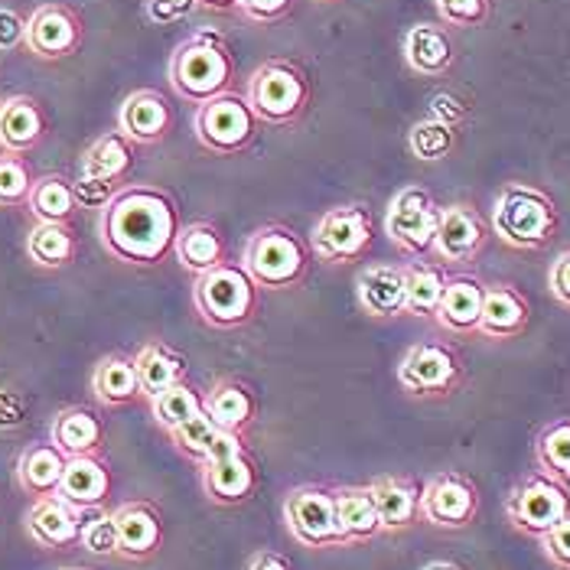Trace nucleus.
Segmentation results:
<instances>
[{
    "label": "nucleus",
    "instance_id": "nucleus-1",
    "mask_svg": "<svg viewBox=\"0 0 570 570\" xmlns=\"http://www.w3.org/2000/svg\"><path fill=\"white\" fill-rule=\"evenodd\" d=\"M176 203L154 186H125L101 213L105 248L128 264H160L176 245Z\"/></svg>",
    "mask_w": 570,
    "mask_h": 570
},
{
    "label": "nucleus",
    "instance_id": "nucleus-2",
    "mask_svg": "<svg viewBox=\"0 0 570 570\" xmlns=\"http://www.w3.org/2000/svg\"><path fill=\"white\" fill-rule=\"evenodd\" d=\"M232 76H235V62L219 33L189 37L186 43L176 46L170 59V82L183 98L196 105H206L209 98L225 95L232 86Z\"/></svg>",
    "mask_w": 570,
    "mask_h": 570
},
{
    "label": "nucleus",
    "instance_id": "nucleus-3",
    "mask_svg": "<svg viewBox=\"0 0 570 570\" xmlns=\"http://www.w3.org/2000/svg\"><path fill=\"white\" fill-rule=\"evenodd\" d=\"M558 228L554 203L525 183H512L495 196L492 206V232L512 248H541Z\"/></svg>",
    "mask_w": 570,
    "mask_h": 570
},
{
    "label": "nucleus",
    "instance_id": "nucleus-4",
    "mask_svg": "<svg viewBox=\"0 0 570 570\" xmlns=\"http://www.w3.org/2000/svg\"><path fill=\"white\" fill-rule=\"evenodd\" d=\"M193 304L199 309V316L213 326H238L252 316L255 309V281L245 271V264H225L199 274L196 291H193Z\"/></svg>",
    "mask_w": 570,
    "mask_h": 570
},
{
    "label": "nucleus",
    "instance_id": "nucleus-5",
    "mask_svg": "<svg viewBox=\"0 0 570 570\" xmlns=\"http://www.w3.org/2000/svg\"><path fill=\"white\" fill-rule=\"evenodd\" d=\"M307 101V76L294 62H284V59H271L258 66L248 82V105L258 115V121L291 125L304 115Z\"/></svg>",
    "mask_w": 570,
    "mask_h": 570
},
{
    "label": "nucleus",
    "instance_id": "nucleus-6",
    "mask_svg": "<svg viewBox=\"0 0 570 570\" xmlns=\"http://www.w3.org/2000/svg\"><path fill=\"white\" fill-rule=\"evenodd\" d=\"M245 271L262 287H291L307 271V248L294 232L267 225L245 245Z\"/></svg>",
    "mask_w": 570,
    "mask_h": 570
},
{
    "label": "nucleus",
    "instance_id": "nucleus-7",
    "mask_svg": "<svg viewBox=\"0 0 570 570\" xmlns=\"http://www.w3.org/2000/svg\"><path fill=\"white\" fill-rule=\"evenodd\" d=\"M505 515L522 534L544 538L564 515H570V485L538 470L509 492Z\"/></svg>",
    "mask_w": 570,
    "mask_h": 570
},
{
    "label": "nucleus",
    "instance_id": "nucleus-8",
    "mask_svg": "<svg viewBox=\"0 0 570 570\" xmlns=\"http://www.w3.org/2000/svg\"><path fill=\"white\" fill-rule=\"evenodd\" d=\"M258 134V115L252 111L248 98L225 91L199 105L196 111V137L203 147L216 154H235L248 147Z\"/></svg>",
    "mask_w": 570,
    "mask_h": 570
},
{
    "label": "nucleus",
    "instance_id": "nucleus-9",
    "mask_svg": "<svg viewBox=\"0 0 570 570\" xmlns=\"http://www.w3.org/2000/svg\"><path fill=\"white\" fill-rule=\"evenodd\" d=\"M440 206L434 196L421 186L401 189L389 213H385V232L404 255L424 258L434 252V235H438Z\"/></svg>",
    "mask_w": 570,
    "mask_h": 570
},
{
    "label": "nucleus",
    "instance_id": "nucleus-10",
    "mask_svg": "<svg viewBox=\"0 0 570 570\" xmlns=\"http://www.w3.org/2000/svg\"><path fill=\"white\" fill-rule=\"evenodd\" d=\"M284 519L294 531L297 541L309 548H330V544H346L340 515H336V495L323 489H294L284 502Z\"/></svg>",
    "mask_w": 570,
    "mask_h": 570
},
{
    "label": "nucleus",
    "instance_id": "nucleus-11",
    "mask_svg": "<svg viewBox=\"0 0 570 570\" xmlns=\"http://www.w3.org/2000/svg\"><path fill=\"white\" fill-rule=\"evenodd\" d=\"M397 382L411 395H446L460 382V358H456V352L440 346V343H421L401 358Z\"/></svg>",
    "mask_w": 570,
    "mask_h": 570
},
{
    "label": "nucleus",
    "instance_id": "nucleus-12",
    "mask_svg": "<svg viewBox=\"0 0 570 570\" xmlns=\"http://www.w3.org/2000/svg\"><path fill=\"white\" fill-rule=\"evenodd\" d=\"M372 242V216L362 206L330 209L313 228V248L326 262H352Z\"/></svg>",
    "mask_w": 570,
    "mask_h": 570
},
{
    "label": "nucleus",
    "instance_id": "nucleus-13",
    "mask_svg": "<svg viewBox=\"0 0 570 570\" xmlns=\"http://www.w3.org/2000/svg\"><path fill=\"white\" fill-rule=\"evenodd\" d=\"M23 46L40 59H66L82 46V17L66 3H43L27 17Z\"/></svg>",
    "mask_w": 570,
    "mask_h": 570
},
{
    "label": "nucleus",
    "instance_id": "nucleus-14",
    "mask_svg": "<svg viewBox=\"0 0 570 570\" xmlns=\"http://www.w3.org/2000/svg\"><path fill=\"white\" fill-rule=\"evenodd\" d=\"M480 512V492L460 473H440L421 489V515L438 528H466Z\"/></svg>",
    "mask_w": 570,
    "mask_h": 570
},
{
    "label": "nucleus",
    "instance_id": "nucleus-15",
    "mask_svg": "<svg viewBox=\"0 0 570 570\" xmlns=\"http://www.w3.org/2000/svg\"><path fill=\"white\" fill-rule=\"evenodd\" d=\"M27 534L46 551H66L82 538V512L59 495H40L27 512Z\"/></svg>",
    "mask_w": 570,
    "mask_h": 570
},
{
    "label": "nucleus",
    "instance_id": "nucleus-16",
    "mask_svg": "<svg viewBox=\"0 0 570 570\" xmlns=\"http://www.w3.org/2000/svg\"><path fill=\"white\" fill-rule=\"evenodd\" d=\"M170 125H174L170 101L154 88H140V91L128 95L118 111V131L131 144H157L167 137Z\"/></svg>",
    "mask_w": 570,
    "mask_h": 570
},
{
    "label": "nucleus",
    "instance_id": "nucleus-17",
    "mask_svg": "<svg viewBox=\"0 0 570 570\" xmlns=\"http://www.w3.org/2000/svg\"><path fill=\"white\" fill-rule=\"evenodd\" d=\"M485 225L470 206H446L440 209L438 235H434V255L440 262L460 264L476 258L483 248Z\"/></svg>",
    "mask_w": 570,
    "mask_h": 570
},
{
    "label": "nucleus",
    "instance_id": "nucleus-18",
    "mask_svg": "<svg viewBox=\"0 0 570 570\" xmlns=\"http://www.w3.org/2000/svg\"><path fill=\"white\" fill-rule=\"evenodd\" d=\"M108 492H111V473H108V466H105V460L98 453L69 456L62 483H59V492H56L59 499H66L79 512H91V509L105 505Z\"/></svg>",
    "mask_w": 570,
    "mask_h": 570
},
{
    "label": "nucleus",
    "instance_id": "nucleus-19",
    "mask_svg": "<svg viewBox=\"0 0 570 570\" xmlns=\"http://www.w3.org/2000/svg\"><path fill=\"white\" fill-rule=\"evenodd\" d=\"M115 528H118V554L128 561H144L160 551L164 528L160 515L147 502H125L121 509L111 512Z\"/></svg>",
    "mask_w": 570,
    "mask_h": 570
},
{
    "label": "nucleus",
    "instance_id": "nucleus-20",
    "mask_svg": "<svg viewBox=\"0 0 570 570\" xmlns=\"http://www.w3.org/2000/svg\"><path fill=\"white\" fill-rule=\"evenodd\" d=\"M46 137V115L37 98L13 95L0 105V147L7 154H27Z\"/></svg>",
    "mask_w": 570,
    "mask_h": 570
},
{
    "label": "nucleus",
    "instance_id": "nucleus-21",
    "mask_svg": "<svg viewBox=\"0 0 570 570\" xmlns=\"http://www.w3.org/2000/svg\"><path fill=\"white\" fill-rule=\"evenodd\" d=\"M485 287L470 277V274H456L446 281L443 297L438 307V323L450 333H480V313H483Z\"/></svg>",
    "mask_w": 570,
    "mask_h": 570
},
{
    "label": "nucleus",
    "instance_id": "nucleus-22",
    "mask_svg": "<svg viewBox=\"0 0 570 570\" xmlns=\"http://www.w3.org/2000/svg\"><path fill=\"white\" fill-rule=\"evenodd\" d=\"M69 456L49 440V443H30L17 460V483L30 495H56Z\"/></svg>",
    "mask_w": 570,
    "mask_h": 570
},
{
    "label": "nucleus",
    "instance_id": "nucleus-23",
    "mask_svg": "<svg viewBox=\"0 0 570 570\" xmlns=\"http://www.w3.org/2000/svg\"><path fill=\"white\" fill-rule=\"evenodd\" d=\"M203 489L219 505H238L255 489V463L245 453L203 463Z\"/></svg>",
    "mask_w": 570,
    "mask_h": 570
},
{
    "label": "nucleus",
    "instance_id": "nucleus-24",
    "mask_svg": "<svg viewBox=\"0 0 570 570\" xmlns=\"http://www.w3.org/2000/svg\"><path fill=\"white\" fill-rule=\"evenodd\" d=\"M528 304L525 297L505 284L485 287L483 313H480V333L492 340H512L525 330Z\"/></svg>",
    "mask_w": 570,
    "mask_h": 570
},
{
    "label": "nucleus",
    "instance_id": "nucleus-25",
    "mask_svg": "<svg viewBox=\"0 0 570 570\" xmlns=\"http://www.w3.org/2000/svg\"><path fill=\"white\" fill-rule=\"evenodd\" d=\"M49 440L66 453V456H91L101 450L105 428L101 417L88 407H66L59 411V417L52 421V434Z\"/></svg>",
    "mask_w": 570,
    "mask_h": 570
},
{
    "label": "nucleus",
    "instance_id": "nucleus-26",
    "mask_svg": "<svg viewBox=\"0 0 570 570\" xmlns=\"http://www.w3.org/2000/svg\"><path fill=\"white\" fill-rule=\"evenodd\" d=\"M368 489L382 519V531H401V528L414 525V519L421 515V489L411 480L385 476V480H375Z\"/></svg>",
    "mask_w": 570,
    "mask_h": 570
},
{
    "label": "nucleus",
    "instance_id": "nucleus-27",
    "mask_svg": "<svg viewBox=\"0 0 570 570\" xmlns=\"http://www.w3.org/2000/svg\"><path fill=\"white\" fill-rule=\"evenodd\" d=\"M404 59L417 76H443L453 66V43L434 23H417L404 37Z\"/></svg>",
    "mask_w": 570,
    "mask_h": 570
},
{
    "label": "nucleus",
    "instance_id": "nucleus-28",
    "mask_svg": "<svg viewBox=\"0 0 570 570\" xmlns=\"http://www.w3.org/2000/svg\"><path fill=\"white\" fill-rule=\"evenodd\" d=\"M358 304L372 316L404 313V271L392 264H375L358 277Z\"/></svg>",
    "mask_w": 570,
    "mask_h": 570
},
{
    "label": "nucleus",
    "instance_id": "nucleus-29",
    "mask_svg": "<svg viewBox=\"0 0 570 570\" xmlns=\"http://www.w3.org/2000/svg\"><path fill=\"white\" fill-rule=\"evenodd\" d=\"M176 262L183 264L186 271L193 274H206L213 267H219L222 258H225V245H222V235L206 225V222H196V225H186L179 228L174 245Z\"/></svg>",
    "mask_w": 570,
    "mask_h": 570
},
{
    "label": "nucleus",
    "instance_id": "nucleus-30",
    "mask_svg": "<svg viewBox=\"0 0 570 570\" xmlns=\"http://www.w3.org/2000/svg\"><path fill=\"white\" fill-rule=\"evenodd\" d=\"M91 392L108 407H121V404H131L134 397H140L134 358H125V355L101 358L95 375H91Z\"/></svg>",
    "mask_w": 570,
    "mask_h": 570
},
{
    "label": "nucleus",
    "instance_id": "nucleus-31",
    "mask_svg": "<svg viewBox=\"0 0 570 570\" xmlns=\"http://www.w3.org/2000/svg\"><path fill=\"white\" fill-rule=\"evenodd\" d=\"M134 368H137V382H140V395L154 397L160 395L164 389H170L176 382H183L186 375V362L183 355H176L160 343H150L137 352L134 358Z\"/></svg>",
    "mask_w": 570,
    "mask_h": 570
},
{
    "label": "nucleus",
    "instance_id": "nucleus-32",
    "mask_svg": "<svg viewBox=\"0 0 570 570\" xmlns=\"http://www.w3.org/2000/svg\"><path fill=\"white\" fill-rule=\"evenodd\" d=\"M336 495V515L346 541H368L382 531V519L372 499V489H340Z\"/></svg>",
    "mask_w": 570,
    "mask_h": 570
},
{
    "label": "nucleus",
    "instance_id": "nucleus-33",
    "mask_svg": "<svg viewBox=\"0 0 570 570\" xmlns=\"http://www.w3.org/2000/svg\"><path fill=\"white\" fill-rule=\"evenodd\" d=\"M134 150L131 140L121 131L101 134L82 157V174L95 176V179H108V183H118L121 176L131 170Z\"/></svg>",
    "mask_w": 570,
    "mask_h": 570
},
{
    "label": "nucleus",
    "instance_id": "nucleus-34",
    "mask_svg": "<svg viewBox=\"0 0 570 570\" xmlns=\"http://www.w3.org/2000/svg\"><path fill=\"white\" fill-rule=\"evenodd\" d=\"M27 255L40 267H66L76 258V238L66 222H37L27 235Z\"/></svg>",
    "mask_w": 570,
    "mask_h": 570
},
{
    "label": "nucleus",
    "instance_id": "nucleus-35",
    "mask_svg": "<svg viewBox=\"0 0 570 570\" xmlns=\"http://www.w3.org/2000/svg\"><path fill=\"white\" fill-rule=\"evenodd\" d=\"M446 277L438 264L414 262L404 271V309L414 316H434L443 297Z\"/></svg>",
    "mask_w": 570,
    "mask_h": 570
},
{
    "label": "nucleus",
    "instance_id": "nucleus-36",
    "mask_svg": "<svg viewBox=\"0 0 570 570\" xmlns=\"http://www.w3.org/2000/svg\"><path fill=\"white\" fill-rule=\"evenodd\" d=\"M203 411L219 424L222 431H242L255 417V401L245 385L219 382L209 395L203 397Z\"/></svg>",
    "mask_w": 570,
    "mask_h": 570
},
{
    "label": "nucleus",
    "instance_id": "nucleus-37",
    "mask_svg": "<svg viewBox=\"0 0 570 570\" xmlns=\"http://www.w3.org/2000/svg\"><path fill=\"white\" fill-rule=\"evenodd\" d=\"M27 203H30V213L40 222H69L72 213L79 209L76 196H72V179L59 174L33 179V189H30Z\"/></svg>",
    "mask_w": 570,
    "mask_h": 570
},
{
    "label": "nucleus",
    "instance_id": "nucleus-38",
    "mask_svg": "<svg viewBox=\"0 0 570 570\" xmlns=\"http://www.w3.org/2000/svg\"><path fill=\"white\" fill-rule=\"evenodd\" d=\"M534 460L541 473L570 485V417L548 424L534 440Z\"/></svg>",
    "mask_w": 570,
    "mask_h": 570
},
{
    "label": "nucleus",
    "instance_id": "nucleus-39",
    "mask_svg": "<svg viewBox=\"0 0 570 570\" xmlns=\"http://www.w3.org/2000/svg\"><path fill=\"white\" fill-rule=\"evenodd\" d=\"M199 411H203V397L196 395L186 382H176L170 389H164L160 395L150 397V414L167 434L176 431L179 424H186Z\"/></svg>",
    "mask_w": 570,
    "mask_h": 570
},
{
    "label": "nucleus",
    "instance_id": "nucleus-40",
    "mask_svg": "<svg viewBox=\"0 0 570 570\" xmlns=\"http://www.w3.org/2000/svg\"><path fill=\"white\" fill-rule=\"evenodd\" d=\"M453 144H456V128H450V125H443L438 118H424V121H417L411 134H407V147H411V154L417 157V160H443L450 150H453Z\"/></svg>",
    "mask_w": 570,
    "mask_h": 570
},
{
    "label": "nucleus",
    "instance_id": "nucleus-41",
    "mask_svg": "<svg viewBox=\"0 0 570 570\" xmlns=\"http://www.w3.org/2000/svg\"><path fill=\"white\" fill-rule=\"evenodd\" d=\"M222 428L206 414V411H199V414H193L186 424H179L176 431H170V438H174V446L183 453V456H189V460H196V463H203L206 460V450H209V443L216 440Z\"/></svg>",
    "mask_w": 570,
    "mask_h": 570
},
{
    "label": "nucleus",
    "instance_id": "nucleus-42",
    "mask_svg": "<svg viewBox=\"0 0 570 570\" xmlns=\"http://www.w3.org/2000/svg\"><path fill=\"white\" fill-rule=\"evenodd\" d=\"M79 544L95 558H115L118 554V528H115V515L91 509L82 512V538Z\"/></svg>",
    "mask_w": 570,
    "mask_h": 570
},
{
    "label": "nucleus",
    "instance_id": "nucleus-43",
    "mask_svg": "<svg viewBox=\"0 0 570 570\" xmlns=\"http://www.w3.org/2000/svg\"><path fill=\"white\" fill-rule=\"evenodd\" d=\"M33 174L20 154H0V206H20L30 199Z\"/></svg>",
    "mask_w": 570,
    "mask_h": 570
},
{
    "label": "nucleus",
    "instance_id": "nucleus-44",
    "mask_svg": "<svg viewBox=\"0 0 570 570\" xmlns=\"http://www.w3.org/2000/svg\"><path fill=\"white\" fill-rule=\"evenodd\" d=\"M72 196H76V206H82V209H105L118 196V189L108 179L79 174V179H72Z\"/></svg>",
    "mask_w": 570,
    "mask_h": 570
},
{
    "label": "nucleus",
    "instance_id": "nucleus-45",
    "mask_svg": "<svg viewBox=\"0 0 570 570\" xmlns=\"http://www.w3.org/2000/svg\"><path fill=\"white\" fill-rule=\"evenodd\" d=\"M438 10L453 27H480L489 13V0H438Z\"/></svg>",
    "mask_w": 570,
    "mask_h": 570
},
{
    "label": "nucleus",
    "instance_id": "nucleus-46",
    "mask_svg": "<svg viewBox=\"0 0 570 570\" xmlns=\"http://www.w3.org/2000/svg\"><path fill=\"white\" fill-rule=\"evenodd\" d=\"M541 548H544V554H548V561L554 568L570 570V515H564L558 525L541 538Z\"/></svg>",
    "mask_w": 570,
    "mask_h": 570
},
{
    "label": "nucleus",
    "instance_id": "nucleus-47",
    "mask_svg": "<svg viewBox=\"0 0 570 570\" xmlns=\"http://www.w3.org/2000/svg\"><path fill=\"white\" fill-rule=\"evenodd\" d=\"M193 10H196V0H147V20L160 27L186 20Z\"/></svg>",
    "mask_w": 570,
    "mask_h": 570
},
{
    "label": "nucleus",
    "instance_id": "nucleus-48",
    "mask_svg": "<svg viewBox=\"0 0 570 570\" xmlns=\"http://www.w3.org/2000/svg\"><path fill=\"white\" fill-rule=\"evenodd\" d=\"M23 40H27V20L17 10L0 7V52L23 46Z\"/></svg>",
    "mask_w": 570,
    "mask_h": 570
},
{
    "label": "nucleus",
    "instance_id": "nucleus-49",
    "mask_svg": "<svg viewBox=\"0 0 570 570\" xmlns=\"http://www.w3.org/2000/svg\"><path fill=\"white\" fill-rule=\"evenodd\" d=\"M291 3L294 0H242L238 10L245 17H252L255 23H274V20H281L291 10Z\"/></svg>",
    "mask_w": 570,
    "mask_h": 570
},
{
    "label": "nucleus",
    "instance_id": "nucleus-50",
    "mask_svg": "<svg viewBox=\"0 0 570 570\" xmlns=\"http://www.w3.org/2000/svg\"><path fill=\"white\" fill-rule=\"evenodd\" d=\"M431 118H438L443 125H450V128H456L463 118H466V105L456 98V95H450V91H440L431 98Z\"/></svg>",
    "mask_w": 570,
    "mask_h": 570
},
{
    "label": "nucleus",
    "instance_id": "nucleus-51",
    "mask_svg": "<svg viewBox=\"0 0 570 570\" xmlns=\"http://www.w3.org/2000/svg\"><path fill=\"white\" fill-rule=\"evenodd\" d=\"M548 284H551V294H554L564 307H570V252H564L558 262L551 264Z\"/></svg>",
    "mask_w": 570,
    "mask_h": 570
},
{
    "label": "nucleus",
    "instance_id": "nucleus-52",
    "mask_svg": "<svg viewBox=\"0 0 570 570\" xmlns=\"http://www.w3.org/2000/svg\"><path fill=\"white\" fill-rule=\"evenodd\" d=\"M235 453H245V443L238 438V431H219L216 440L209 443L206 450V460L203 463H213V460H225V456H235ZM199 463V466H203Z\"/></svg>",
    "mask_w": 570,
    "mask_h": 570
},
{
    "label": "nucleus",
    "instance_id": "nucleus-53",
    "mask_svg": "<svg viewBox=\"0 0 570 570\" xmlns=\"http://www.w3.org/2000/svg\"><path fill=\"white\" fill-rule=\"evenodd\" d=\"M23 421L20 404H13V395L0 392V428H17Z\"/></svg>",
    "mask_w": 570,
    "mask_h": 570
},
{
    "label": "nucleus",
    "instance_id": "nucleus-54",
    "mask_svg": "<svg viewBox=\"0 0 570 570\" xmlns=\"http://www.w3.org/2000/svg\"><path fill=\"white\" fill-rule=\"evenodd\" d=\"M248 570H291V568H287V561H284L281 554H274V551H262V554H255V558H252Z\"/></svg>",
    "mask_w": 570,
    "mask_h": 570
},
{
    "label": "nucleus",
    "instance_id": "nucleus-55",
    "mask_svg": "<svg viewBox=\"0 0 570 570\" xmlns=\"http://www.w3.org/2000/svg\"><path fill=\"white\" fill-rule=\"evenodd\" d=\"M238 3H242V0H196V7L219 10V13H225V10H238Z\"/></svg>",
    "mask_w": 570,
    "mask_h": 570
},
{
    "label": "nucleus",
    "instance_id": "nucleus-56",
    "mask_svg": "<svg viewBox=\"0 0 570 570\" xmlns=\"http://www.w3.org/2000/svg\"><path fill=\"white\" fill-rule=\"evenodd\" d=\"M421 570H463V568H456L453 561H431L428 568H421Z\"/></svg>",
    "mask_w": 570,
    "mask_h": 570
},
{
    "label": "nucleus",
    "instance_id": "nucleus-57",
    "mask_svg": "<svg viewBox=\"0 0 570 570\" xmlns=\"http://www.w3.org/2000/svg\"><path fill=\"white\" fill-rule=\"evenodd\" d=\"M59 570H86V568H59Z\"/></svg>",
    "mask_w": 570,
    "mask_h": 570
}]
</instances>
